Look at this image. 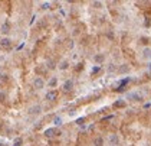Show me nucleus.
<instances>
[{"label": "nucleus", "mask_w": 151, "mask_h": 146, "mask_svg": "<svg viewBox=\"0 0 151 146\" xmlns=\"http://www.w3.org/2000/svg\"><path fill=\"white\" fill-rule=\"evenodd\" d=\"M33 88L35 90L45 88V80L42 78V77H36L35 80H33Z\"/></svg>", "instance_id": "obj_1"}, {"label": "nucleus", "mask_w": 151, "mask_h": 146, "mask_svg": "<svg viewBox=\"0 0 151 146\" xmlns=\"http://www.w3.org/2000/svg\"><path fill=\"white\" fill-rule=\"evenodd\" d=\"M0 48H5V49L12 48V39H10V38H2V41H0Z\"/></svg>", "instance_id": "obj_2"}, {"label": "nucleus", "mask_w": 151, "mask_h": 146, "mask_svg": "<svg viewBox=\"0 0 151 146\" xmlns=\"http://www.w3.org/2000/svg\"><path fill=\"white\" fill-rule=\"evenodd\" d=\"M62 88L65 93H69V91H72V88H73V80H66L65 83H63Z\"/></svg>", "instance_id": "obj_3"}, {"label": "nucleus", "mask_w": 151, "mask_h": 146, "mask_svg": "<svg viewBox=\"0 0 151 146\" xmlns=\"http://www.w3.org/2000/svg\"><path fill=\"white\" fill-rule=\"evenodd\" d=\"M27 113L32 116H36V114H39V113H42V107H40L39 104H35V106H32L30 109H29Z\"/></svg>", "instance_id": "obj_4"}, {"label": "nucleus", "mask_w": 151, "mask_h": 146, "mask_svg": "<svg viewBox=\"0 0 151 146\" xmlns=\"http://www.w3.org/2000/svg\"><path fill=\"white\" fill-rule=\"evenodd\" d=\"M56 97H58V93H56L55 90L48 91V93H46V96H45V98H46L48 101H55V100H56Z\"/></svg>", "instance_id": "obj_5"}, {"label": "nucleus", "mask_w": 151, "mask_h": 146, "mask_svg": "<svg viewBox=\"0 0 151 146\" xmlns=\"http://www.w3.org/2000/svg\"><path fill=\"white\" fill-rule=\"evenodd\" d=\"M108 142H109L112 146H115V145H118L120 137H118V135H109V137H108Z\"/></svg>", "instance_id": "obj_6"}, {"label": "nucleus", "mask_w": 151, "mask_h": 146, "mask_svg": "<svg viewBox=\"0 0 151 146\" xmlns=\"http://www.w3.org/2000/svg\"><path fill=\"white\" fill-rule=\"evenodd\" d=\"M127 97H128L129 100H134V101H140V100H142V97L138 93H128Z\"/></svg>", "instance_id": "obj_7"}, {"label": "nucleus", "mask_w": 151, "mask_h": 146, "mask_svg": "<svg viewBox=\"0 0 151 146\" xmlns=\"http://www.w3.org/2000/svg\"><path fill=\"white\" fill-rule=\"evenodd\" d=\"M0 32H2V33H9L10 32V23L9 22H5L3 23V25H2V28H0Z\"/></svg>", "instance_id": "obj_8"}, {"label": "nucleus", "mask_w": 151, "mask_h": 146, "mask_svg": "<svg viewBox=\"0 0 151 146\" xmlns=\"http://www.w3.org/2000/svg\"><path fill=\"white\" fill-rule=\"evenodd\" d=\"M117 71H118V74H127V72L129 71V65H127V64H122V65H121Z\"/></svg>", "instance_id": "obj_9"}, {"label": "nucleus", "mask_w": 151, "mask_h": 146, "mask_svg": "<svg viewBox=\"0 0 151 146\" xmlns=\"http://www.w3.org/2000/svg\"><path fill=\"white\" fill-rule=\"evenodd\" d=\"M104 59H105V55H104V54H97V55L93 57V61L97 62V64H102Z\"/></svg>", "instance_id": "obj_10"}, {"label": "nucleus", "mask_w": 151, "mask_h": 146, "mask_svg": "<svg viewBox=\"0 0 151 146\" xmlns=\"http://www.w3.org/2000/svg\"><path fill=\"white\" fill-rule=\"evenodd\" d=\"M58 132L55 127H50V129H46L45 130V136H48V137H52V136H55V133Z\"/></svg>", "instance_id": "obj_11"}, {"label": "nucleus", "mask_w": 151, "mask_h": 146, "mask_svg": "<svg viewBox=\"0 0 151 146\" xmlns=\"http://www.w3.org/2000/svg\"><path fill=\"white\" fill-rule=\"evenodd\" d=\"M150 58H151V49L145 48L142 51V59H150Z\"/></svg>", "instance_id": "obj_12"}, {"label": "nucleus", "mask_w": 151, "mask_h": 146, "mask_svg": "<svg viewBox=\"0 0 151 146\" xmlns=\"http://www.w3.org/2000/svg\"><path fill=\"white\" fill-rule=\"evenodd\" d=\"M48 84H49V87H50V88H55V87L58 85V78H56V77H52V78L49 80Z\"/></svg>", "instance_id": "obj_13"}, {"label": "nucleus", "mask_w": 151, "mask_h": 146, "mask_svg": "<svg viewBox=\"0 0 151 146\" xmlns=\"http://www.w3.org/2000/svg\"><path fill=\"white\" fill-rule=\"evenodd\" d=\"M93 145L95 146H104V139L101 136L95 137V139H93Z\"/></svg>", "instance_id": "obj_14"}, {"label": "nucleus", "mask_w": 151, "mask_h": 146, "mask_svg": "<svg viewBox=\"0 0 151 146\" xmlns=\"http://www.w3.org/2000/svg\"><path fill=\"white\" fill-rule=\"evenodd\" d=\"M68 68H69V62L68 61H62L61 64H59V70L65 71V70H68Z\"/></svg>", "instance_id": "obj_15"}, {"label": "nucleus", "mask_w": 151, "mask_h": 146, "mask_svg": "<svg viewBox=\"0 0 151 146\" xmlns=\"http://www.w3.org/2000/svg\"><path fill=\"white\" fill-rule=\"evenodd\" d=\"M13 146H23V139L22 137H16L13 140Z\"/></svg>", "instance_id": "obj_16"}, {"label": "nucleus", "mask_w": 151, "mask_h": 146, "mask_svg": "<svg viewBox=\"0 0 151 146\" xmlns=\"http://www.w3.org/2000/svg\"><path fill=\"white\" fill-rule=\"evenodd\" d=\"M62 123H63L62 117H59V116H56V117L53 119V124H55V126H61Z\"/></svg>", "instance_id": "obj_17"}, {"label": "nucleus", "mask_w": 151, "mask_h": 146, "mask_svg": "<svg viewBox=\"0 0 151 146\" xmlns=\"http://www.w3.org/2000/svg\"><path fill=\"white\" fill-rule=\"evenodd\" d=\"M0 81H3V83L9 81V74H6V72H2V74H0Z\"/></svg>", "instance_id": "obj_18"}, {"label": "nucleus", "mask_w": 151, "mask_h": 146, "mask_svg": "<svg viewBox=\"0 0 151 146\" xmlns=\"http://www.w3.org/2000/svg\"><path fill=\"white\" fill-rule=\"evenodd\" d=\"M46 68H48V70H55L56 65H55V62L50 59V61H48V64H46Z\"/></svg>", "instance_id": "obj_19"}, {"label": "nucleus", "mask_w": 151, "mask_h": 146, "mask_svg": "<svg viewBox=\"0 0 151 146\" xmlns=\"http://www.w3.org/2000/svg\"><path fill=\"white\" fill-rule=\"evenodd\" d=\"M114 107H125V101L124 100H118L114 103Z\"/></svg>", "instance_id": "obj_20"}, {"label": "nucleus", "mask_w": 151, "mask_h": 146, "mask_svg": "<svg viewBox=\"0 0 151 146\" xmlns=\"http://www.w3.org/2000/svg\"><path fill=\"white\" fill-rule=\"evenodd\" d=\"M92 6L93 7H97V9H101V7H102V3H101V2H93Z\"/></svg>", "instance_id": "obj_21"}, {"label": "nucleus", "mask_w": 151, "mask_h": 146, "mask_svg": "<svg viewBox=\"0 0 151 146\" xmlns=\"http://www.w3.org/2000/svg\"><path fill=\"white\" fill-rule=\"evenodd\" d=\"M117 70V67L114 65V64H109L108 65V72H112V71H115Z\"/></svg>", "instance_id": "obj_22"}, {"label": "nucleus", "mask_w": 151, "mask_h": 146, "mask_svg": "<svg viewBox=\"0 0 151 146\" xmlns=\"http://www.w3.org/2000/svg\"><path fill=\"white\" fill-rule=\"evenodd\" d=\"M6 100V93H3V91H0V103H3Z\"/></svg>", "instance_id": "obj_23"}, {"label": "nucleus", "mask_w": 151, "mask_h": 146, "mask_svg": "<svg viewBox=\"0 0 151 146\" xmlns=\"http://www.w3.org/2000/svg\"><path fill=\"white\" fill-rule=\"evenodd\" d=\"M99 70H101V67L97 65V67H93V68H92V71H91V72H92V74H95V72H98Z\"/></svg>", "instance_id": "obj_24"}, {"label": "nucleus", "mask_w": 151, "mask_h": 146, "mask_svg": "<svg viewBox=\"0 0 151 146\" xmlns=\"http://www.w3.org/2000/svg\"><path fill=\"white\" fill-rule=\"evenodd\" d=\"M107 35H108V38H109V39H112V38H114V35H112V32H108Z\"/></svg>", "instance_id": "obj_25"}, {"label": "nucleus", "mask_w": 151, "mask_h": 146, "mask_svg": "<svg viewBox=\"0 0 151 146\" xmlns=\"http://www.w3.org/2000/svg\"><path fill=\"white\" fill-rule=\"evenodd\" d=\"M49 7V3H43V7H42V9H48Z\"/></svg>", "instance_id": "obj_26"}]
</instances>
